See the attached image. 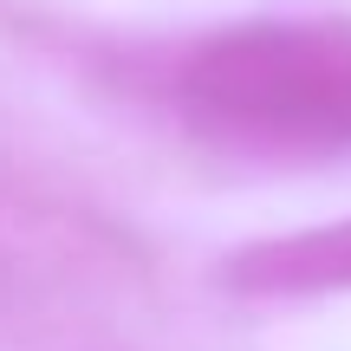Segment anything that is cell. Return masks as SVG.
<instances>
[{"mask_svg": "<svg viewBox=\"0 0 351 351\" xmlns=\"http://www.w3.org/2000/svg\"><path fill=\"white\" fill-rule=\"evenodd\" d=\"M176 104L202 137L254 156L351 150V26L254 20L182 52Z\"/></svg>", "mask_w": 351, "mask_h": 351, "instance_id": "1", "label": "cell"}, {"mask_svg": "<svg viewBox=\"0 0 351 351\" xmlns=\"http://www.w3.org/2000/svg\"><path fill=\"white\" fill-rule=\"evenodd\" d=\"M221 287L241 300H319L351 293V221L247 241L221 261Z\"/></svg>", "mask_w": 351, "mask_h": 351, "instance_id": "2", "label": "cell"}]
</instances>
